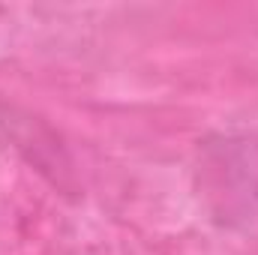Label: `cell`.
Returning <instances> with one entry per match:
<instances>
[{
  "mask_svg": "<svg viewBox=\"0 0 258 255\" xmlns=\"http://www.w3.org/2000/svg\"><path fill=\"white\" fill-rule=\"evenodd\" d=\"M198 195L225 228L258 219V141L249 135H216L198 150Z\"/></svg>",
  "mask_w": 258,
  "mask_h": 255,
  "instance_id": "1",
  "label": "cell"
}]
</instances>
